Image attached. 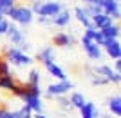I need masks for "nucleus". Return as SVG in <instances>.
Here are the masks:
<instances>
[{"label":"nucleus","mask_w":121,"mask_h":118,"mask_svg":"<svg viewBox=\"0 0 121 118\" xmlns=\"http://www.w3.org/2000/svg\"><path fill=\"white\" fill-rule=\"evenodd\" d=\"M61 9H65V7H63V4H61L60 0H42L35 15L36 16H45V18H52Z\"/></svg>","instance_id":"nucleus-4"},{"label":"nucleus","mask_w":121,"mask_h":118,"mask_svg":"<svg viewBox=\"0 0 121 118\" xmlns=\"http://www.w3.org/2000/svg\"><path fill=\"white\" fill-rule=\"evenodd\" d=\"M45 69H47V73H49L51 76H54L58 82L67 80V73L63 71V67H60L56 62H49V64H45Z\"/></svg>","instance_id":"nucleus-14"},{"label":"nucleus","mask_w":121,"mask_h":118,"mask_svg":"<svg viewBox=\"0 0 121 118\" xmlns=\"http://www.w3.org/2000/svg\"><path fill=\"white\" fill-rule=\"evenodd\" d=\"M5 35H7V38H9V42H11V46H13V47H18V46H22L24 42H27V40H25L24 31H22L18 26H15V24H11V26H9V29H7Z\"/></svg>","instance_id":"nucleus-9"},{"label":"nucleus","mask_w":121,"mask_h":118,"mask_svg":"<svg viewBox=\"0 0 121 118\" xmlns=\"http://www.w3.org/2000/svg\"><path fill=\"white\" fill-rule=\"evenodd\" d=\"M38 24H43V26H51V18H45V16H36Z\"/></svg>","instance_id":"nucleus-29"},{"label":"nucleus","mask_w":121,"mask_h":118,"mask_svg":"<svg viewBox=\"0 0 121 118\" xmlns=\"http://www.w3.org/2000/svg\"><path fill=\"white\" fill-rule=\"evenodd\" d=\"M0 64H2V57H0Z\"/></svg>","instance_id":"nucleus-32"},{"label":"nucleus","mask_w":121,"mask_h":118,"mask_svg":"<svg viewBox=\"0 0 121 118\" xmlns=\"http://www.w3.org/2000/svg\"><path fill=\"white\" fill-rule=\"evenodd\" d=\"M38 58H40V62H43V66L49 64V62H54V58H56V47L52 46V44H45V46L38 51Z\"/></svg>","instance_id":"nucleus-12"},{"label":"nucleus","mask_w":121,"mask_h":118,"mask_svg":"<svg viewBox=\"0 0 121 118\" xmlns=\"http://www.w3.org/2000/svg\"><path fill=\"white\" fill-rule=\"evenodd\" d=\"M16 113H18V118H33V111H31L27 105H22L20 109H16Z\"/></svg>","instance_id":"nucleus-27"},{"label":"nucleus","mask_w":121,"mask_h":118,"mask_svg":"<svg viewBox=\"0 0 121 118\" xmlns=\"http://www.w3.org/2000/svg\"><path fill=\"white\" fill-rule=\"evenodd\" d=\"M40 80H42V73L38 71V69H31L29 75H27L25 84H27V85H40Z\"/></svg>","instance_id":"nucleus-22"},{"label":"nucleus","mask_w":121,"mask_h":118,"mask_svg":"<svg viewBox=\"0 0 121 118\" xmlns=\"http://www.w3.org/2000/svg\"><path fill=\"white\" fill-rule=\"evenodd\" d=\"M0 118H18V113L16 109L13 111L9 107H0Z\"/></svg>","instance_id":"nucleus-25"},{"label":"nucleus","mask_w":121,"mask_h":118,"mask_svg":"<svg viewBox=\"0 0 121 118\" xmlns=\"http://www.w3.org/2000/svg\"><path fill=\"white\" fill-rule=\"evenodd\" d=\"M92 71L98 73V75H101V76L105 78L108 84H116V85H119V82H121V73H116L110 66H105V64H101V66H96L94 69H92Z\"/></svg>","instance_id":"nucleus-8"},{"label":"nucleus","mask_w":121,"mask_h":118,"mask_svg":"<svg viewBox=\"0 0 121 118\" xmlns=\"http://www.w3.org/2000/svg\"><path fill=\"white\" fill-rule=\"evenodd\" d=\"M58 105H60V109H63V111H72V105L71 102H69V98H63V96H58Z\"/></svg>","instance_id":"nucleus-26"},{"label":"nucleus","mask_w":121,"mask_h":118,"mask_svg":"<svg viewBox=\"0 0 121 118\" xmlns=\"http://www.w3.org/2000/svg\"><path fill=\"white\" fill-rule=\"evenodd\" d=\"M72 87H74V84H72L69 78H67V80H61V82L49 84V85H47V91H45V96H65Z\"/></svg>","instance_id":"nucleus-5"},{"label":"nucleus","mask_w":121,"mask_h":118,"mask_svg":"<svg viewBox=\"0 0 121 118\" xmlns=\"http://www.w3.org/2000/svg\"><path fill=\"white\" fill-rule=\"evenodd\" d=\"M5 18L11 22V24H18V26H29L35 22V13L31 11L29 5H24V4H15L7 11Z\"/></svg>","instance_id":"nucleus-2"},{"label":"nucleus","mask_w":121,"mask_h":118,"mask_svg":"<svg viewBox=\"0 0 121 118\" xmlns=\"http://www.w3.org/2000/svg\"><path fill=\"white\" fill-rule=\"evenodd\" d=\"M99 31L103 33V36H105L107 40H119V26H117L116 22L110 24V26H107L105 29H99Z\"/></svg>","instance_id":"nucleus-20"},{"label":"nucleus","mask_w":121,"mask_h":118,"mask_svg":"<svg viewBox=\"0 0 121 118\" xmlns=\"http://www.w3.org/2000/svg\"><path fill=\"white\" fill-rule=\"evenodd\" d=\"M0 75H11V66L2 58V64H0Z\"/></svg>","instance_id":"nucleus-28"},{"label":"nucleus","mask_w":121,"mask_h":118,"mask_svg":"<svg viewBox=\"0 0 121 118\" xmlns=\"http://www.w3.org/2000/svg\"><path fill=\"white\" fill-rule=\"evenodd\" d=\"M81 118H99V111H98L96 104L92 102H85V105L80 109Z\"/></svg>","instance_id":"nucleus-18"},{"label":"nucleus","mask_w":121,"mask_h":118,"mask_svg":"<svg viewBox=\"0 0 121 118\" xmlns=\"http://www.w3.org/2000/svg\"><path fill=\"white\" fill-rule=\"evenodd\" d=\"M9 66H15V67H27V66H33L35 58L31 57L29 53H22L20 49L9 46L5 49V58H4Z\"/></svg>","instance_id":"nucleus-3"},{"label":"nucleus","mask_w":121,"mask_h":118,"mask_svg":"<svg viewBox=\"0 0 121 118\" xmlns=\"http://www.w3.org/2000/svg\"><path fill=\"white\" fill-rule=\"evenodd\" d=\"M101 13H105L107 16H110L112 20H119L121 9H119V0H98Z\"/></svg>","instance_id":"nucleus-6"},{"label":"nucleus","mask_w":121,"mask_h":118,"mask_svg":"<svg viewBox=\"0 0 121 118\" xmlns=\"http://www.w3.org/2000/svg\"><path fill=\"white\" fill-rule=\"evenodd\" d=\"M13 94L20 98L24 105L31 109V111H35L36 114L42 113V109H43V102H42V89L40 85H27V84H16V87L13 89Z\"/></svg>","instance_id":"nucleus-1"},{"label":"nucleus","mask_w":121,"mask_h":118,"mask_svg":"<svg viewBox=\"0 0 121 118\" xmlns=\"http://www.w3.org/2000/svg\"><path fill=\"white\" fill-rule=\"evenodd\" d=\"M16 80H15V76L13 75H0V89L2 91H9V93H13V89L16 87Z\"/></svg>","instance_id":"nucleus-19"},{"label":"nucleus","mask_w":121,"mask_h":118,"mask_svg":"<svg viewBox=\"0 0 121 118\" xmlns=\"http://www.w3.org/2000/svg\"><path fill=\"white\" fill-rule=\"evenodd\" d=\"M72 44H74V36L69 35V33H65V31H58L54 36H52V46L56 47H71Z\"/></svg>","instance_id":"nucleus-10"},{"label":"nucleus","mask_w":121,"mask_h":118,"mask_svg":"<svg viewBox=\"0 0 121 118\" xmlns=\"http://www.w3.org/2000/svg\"><path fill=\"white\" fill-rule=\"evenodd\" d=\"M69 102H71V105L74 109H81L83 105H85V96L81 94V93H78V91H74V93H71V96H69Z\"/></svg>","instance_id":"nucleus-21"},{"label":"nucleus","mask_w":121,"mask_h":118,"mask_svg":"<svg viewBox=\"0 0 121 118\" xmlns=\"http://www.w3.org/2000/svg\"><path fill=\"white\" fill-rule=\"evenodd\" d=\"M103 47H105L107 55H108L112 60H119L121 58V44H119V40H107V44Z\"/></svg>","instance_id":"nucleus-13"},{"label":"nucleus","mask_w":121,"mask_h":118,"mask_svg":"<svg viewBox=\"0 0 121 118\" xmlns=\"http://www.w3.org/2000/svg\"><path fill=\"white\" fill-rule=\"evenodd\" d=\"M81 47H83V51L87 53V57L91 58L94 62H99L103 58V51H101V47L98 46L96 42L89 40V38H83L81 36Z\"/></svg>","instance_id":"nucleus-7"},{"label":"nucleus","mask_w":121,"mask_h":118,"mask_svg":"<svg viewBox=\"0 0 121 118\" xmlns=\"http://www.w3.org/2000/svg\"><path fill=\"white\" fill-rule=\"evenodd\" d=\"M92 27H96V29H105L107 26H110V24H114V20H112L110 16H107L105 13H99V15L92 16Z\"/></svg>","instance_id":"nucleus-15"},{"label":"nucleus","mask_w":121,"mask_h":118,"mask_svg":"<svg viewBox=\"0 0 121 118\" xmlns=\"http://www.w3.org/2000/svg\"><path fill=\"white\" fill-rule=\"evenodd\" d=\"M33 118H47V116H45V114H42V113H40V114H35Z\"/></svg>","instance_id":"nucleus-31"},{"label":"nucleus","mask_w":121,"mask_h":118,"mask_svg":"<svg viewBox=\"0 0 121 118\" xmlns=\"http://www.w3.org/2000/svg\"><path fill=\"white\" fill-rule=\"evenodd\" d=\"M71 20H72L71 11H69V9H61L56 16H52V18H51V26H56V27H67L69 24H71Z\"/></svg>","instance_id":"nucleus-11"},{"label":"nucleus","mask_w":121,"mask_h":118,"mask_svg":"<svg viewBox=\"0 0 121 118\" xmlns=\"http://www.w3.org/2000/svg\"><path fill=\"white\" fill-rule=\"evenodd\" d=\"M16 4V0H0V15H7V11Z\"/></svg>","instance_id":"nucleus-24"},{"label":"nucleus","mask_w":121,"mask_h":118,"mask_svg":"<svg viewBox=\"0 0 121 118\" xmlns=\"http://www.w3.org/2000/svg\"><path fill=\"white\" fill-rule=\"evenodd\" d=\"M89 78H91V82H92V85H107V80L101 75H98V73H94V71H91V75H89Z\"/></svg>","instance_id":"nucleus-23"},{"label":"nucleus","mask_w":121,"mask_h":118,"mask_svg":"<svg viewBox=\"0 0 121 118\" xmlns=\"http://www.w3.org/2000/svg\"><path fill=\"white\" fill-rule=\"evenodd\" d=\"M74 16H76V20L80 22L83 27H91L92 26V20H91V16L87 15V11L81 7V5H76L74 7Z\"/></svg>","instance_id":"nucleus-17"},{"label":"nucleus","mask_w":121,"mask_h":118,"mask_svg":"<svg viewBox=\"0 0 121 118\" xmlns=\"http://www.w3.org/2000/svg\"><path fill=\"white\" fill-rule=\"evenodd\" d=\"M114 67H116V73H121V60H114Z\"/></svg>","instance_id":"nucleus-30"},{"label":"nucleus","mask_w":121,"mask_h":118,"mask_svg":"<svg viewBox=\"0 0 121 118\" xmlns=\"http://www.w3.org/2000/svg\"><path fill=\"white\" fill-rule=\"evenodd\" d=\"M107 104H108V111H110V116L119 118V116H121V96H119V94H116V96H110Z\"/></svg>","instance_id":"nucleus-16"}]
</instances>
